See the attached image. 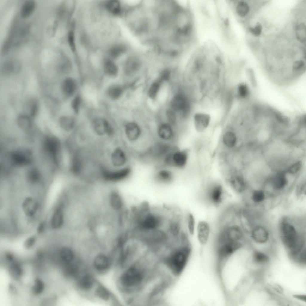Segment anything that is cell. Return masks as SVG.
<instances>
[{
	"mask_svg": "<svg viewBox=\"0 0 306 306\" xmlns=\"http://www.w3.org/2000/svg\"><path fill=\"white\" fill-rule=\"evenodd\" d=\"M281 228L283 243L290 249L291 254H296L301 251L302 243L294 227L289 224L285 223L282 225Z\"/></svg>",
	"mask_w": 306,
	"mask_h": 306,
	"instance_id": "6da1fadb",
	"label": "cell"
},
{
	"mask_svg": "<svg viewBox=\"0 0 306 306\" xmlns=\"http://www.w3.org/2000/svg\"><path fill=\"white\" fill-rule=\"evenodd\" d=\"M99 170L100 177L105 181L110 182H117L126 179L131 171V168L128 166L114 169L102 165Z\"/></svg>",
	"mask_w": 306,
	"mask_h": 306,
	"instance_id": "7a4b0ae2",
	"label": "cell"
},
{
	"mask_svg": "<svg viewBox=\"0 0 306 306\" xmlns=\"http://www.w3.org/2000/svg\"><path fill=\"white\" fill-rule=\"evenodd\" d=\"M191 251L187 246L181 247L174 252L169 261L170 267L176 274H180L185 268Z\"/></svg>",
	"mask_w": 306,
	"mask_h": 306,
	"instance_id": "3957f363",
	"label": "cell"
},
{
	"mask_svg": "<svg viewBox=\"0 0 306 306\" xmlns=\"http://www.w3.org/2000/svg\"><path fill=\"white\" fill-rule=\"evenodd\" d=\"M189 158V152L185 150H177L170 152L164 157L167 165L182 169L186 166Z\"/></svg>",
	"mask_w": 306,
	"mask_h": 306,
	"instance_id": "277c9868",
	"label": "cell"
},
{
	"mask_svg": "<svg viewBox=\"0 0 306 306\" xmlns=\"http://www.w3.org/2000/svg\"><path fill=\"white\" fill-rule=\"evenodd\" d=\"M93 133L100 138H111L115 134L114 130L105 119L98 118L93 121L92 126Z\"/></svg>",
	"mask_w": 306,
	"mask_h": 306,
	"instance_id": "5b68a950",
	"label": "cell"
},
{
	"mask_svg": "<svg viewBox=\"0 0 306 306\" xmlns=\"http://www.w3.org/2000/svg\"><path fill=\"white\" fill-rule=\"evenodd\" d=\"M206 192L207 201L215 206H218L224 199V188L219 183L214 182L210 184L207 187Z\"/></svg>",
	"mask_w": 306,
	"mask_h": 306,
	"instance_id": "8992f818",
	"label": "cell"
},
{
	"mask_svg": "<svg viewBox=\"0 0 306 306\" xmlns=\"http://www.w3.org/2000/svg\"><path fill=\"white\" fill-rule=\"evenodd\" d=\"M109 160L111 167L117 169L124 167L127 161V156L124 150L120 146L114 147L109 154Z\"/></svg>",
	"mask_w": 306,
	"mask_h": 306,
	"instance_id": "52a82bcc",
	"label": "cell"
},
{
	"mask_svg": "<svg viewBox=\"0 0 306 306\" xmlns=\"http://www.w3.org/2000/svg\"><path fill=\"white\" fill-rule=\"evenodd\" d=\"M218 244V258L221 260L227 258L242 246L239 241L226 242Z\"/></svg>",
	"mask_w": 306,
	"mask_h": 306,
	"instance_id": "ba28073f",
	"label": "cell"
},
{
	"mask_svg": "<svg viewBox=\"0 0 306 306\" xmlns=\"http://www.w3.org/2000/svg\"><path fill=\"white\" fill-rule=\"evenodd\" d=\"M142 275L140 271L135 268L128 269L123 274L121 281L125 286L130 287L138 284L142 280Z\"/></svg>",
	"mask_w": 306,
	"mask_h": 306,
	"instance_id": "9c48e42d",
	"label": "cell"
},
{
	"mask_svg": "<svg viewBox=\"0 0 306 306\" xmlns=\"http://www.w3.org/2000/svg\"><path fill=\"white\" fill-rule=\"evenodd\" d=\"M227 181L231 188L237 193L242 192L245 189V183L243 178L232 169L229 172Z\"/></svg>",
	"mask_w": 306,
	"mask_h": 306,
	"instance_id": "30bf717a",
	"label": "cell"
},
{
	"mask_svg": "<svg viewBox=\"0 0 306 306\" xmlns=\"http://www.w3.org/2000/svg\"><path fill=\"white\" fill-rule=\"evenodd\" d=\"M171 105L173 109L176 111H180L185 116L188 114L190 109V105L186 98L183 94H178L173 98Z\"/></svg>",
	"mask_w": 306,
	"mask_h": 306,
	"instance_id": "8fae6325",
	"label": "cell"
},
{
	"mask_svg": "<svg viewBox=\"0 0 306 306\" xmlns=\"http://www.w3.org/2000/svg\"><path fill=\"white\" fill-rule=\"evenodd\" d=\"M124 132L127 139L131 142L137 140L141 133V129L139 125L134 122H129L125 125Z\"/></svg>",
	"mask_w": 306,
	"mask_h": 306,
	"instance_id": "7c38bea8",
	"label": "cell"
},
{
	"mask_svg": "<svg viewBox=\"0 0 306 306\" xmlns=\"http://www.w3.org/2000/svg\"><path fill=\"white\" fill-rule=\"evenodd\" d=\"M170 146L168 144L163 143H157L150 149L149 153L154 158L165 157L170 151Z\"/></svg>",
	"mask_w": 306,
	"mask_h": 306,
	"instance_id": "4fadbf2b",
	"label": "cell"
},
{
	"mask_svg": "<svg viewBox=\"0 0 306 306\" xmlns=\"http://www.w3.org/2000/svg\"><path fill=\"white\" fill-rule=\"evenodd\" d=\"M231 10L241 17L247 15L249 11V7L247 3L244 1L236 2L235 1H227Z\"/></svg>",
	"mask_w": 306,
	"mask_h": 306,
	"instance_id": "5bb4252c",
	"label": "cell"
},
{
	"mask_svg": "<svg viewBox=\"0 0 306 306\" xmlns=\"http://www.w3.org/2000/svg\"><path fill=\"white\" fill-rule=\"evenodd\" d=\"M221 141L225 148L232 150L237 144V138L236 134L232 129L226 130L222 134Z\"/></svg>",
	"mask_w": 306,
	"mask_h": 306,
	"instance_id": "9a60e30c",
	"label": "cell"
},
{
	"mask_svg": "<svg viewBox=\"0 0 306 306\" xmlns=\"http://www.w3.org/2000/svg\"><path fill=\"white\" fill-rule=\"evenodd\" d=\"M210 118L208 115L198 113L194 116V124L196 131L199 133L204 132L209 124Z\"/></svg>",
	"mask_w": 306,
	"mask_h": 306,
	"instance_id": "2e32d148",
	"label": "cell"
},
{
	"mask_svg": "<svg viewBox=\"0 0 306 306\" xmlns=\"http://www.w3.org/2000/svg\"><path fill=\"white\" fill-rule=\"evenodd\" d=\"M197 229L199 241L202 244H205L208 240L210 234V229L209 224L206 221H200L198 223Z\"/></svg>",
	"mask_w": 306,
	"mask_h": 306,
	"instance_id": "e0dca14e",
	"label": "cell"
},
{
	"mask_svg": "<svg viewBox=\"0 0 306 306\" xmlns=\"http://www.w3.org/2000/svg\"><path fill=\"white\" fill-rule=\"evenodd\" d=\"M137 56L133 55L126 61L125 71L126 74L128 75L134 74L141 67V61L140 58Z\"/></svg>",
	"mask_w": 306,
	"mask_h": 306,
	"instance_id": "ac0fdd59",
	"label": "cell"
},
{
	"mask_svg": "<svg viewBox=\"0 0 306 306\" xmlns=\"http://www.w3.org/2000/svg\"><path fill=\"white\" fill-rule=\"evenodd\" d=\"M157 134L159 138L164 141H169L173 138L174 133L170 124L163 123L158 127Z\"/></svg>",
	"mask_w": 306,
	"mask_h": 306,
	"instance_id": "d6986e66",
	"label": "cell"
},
{
	"mask_svg": "<svg viewBox=\"0 0 306 306\" xmlns=\"http://www.w3.org/2000/svg\"><path fill=\"white\" fill-rule=\"evenodd\" d=\"M22 206L25 214L28 216L31 217L37 211L38 205L32 198L28 197L25 200Z\"/></svg>",
	"mask_w": 306,
	"mask_h": 306,
	"instance_id": "ffe728a7",
	"label": "cell"
},
{
	"mask_svg": "<svg viewBox=\"0 0 306 306\" xmlns=\"http://www.w3.org/2000/svg\"><path fill=\"white\" fill-rule=\"evenodd\" d=\"M252 237L256 242L263 243L267 241L268 238V233L264 228L261 226L255 227L253 231Z\"/></svg>",
	"mask_w": 306,
	"mask_h": 306,
	"instance_id": "44dd1931",
	"label": "cell"
},
{
	"mask_svg": "<svg viewBox=\"0 0 306 306\" xmlns=\"http://www.w3.org/2000/svg\"><path fill=\"white\" fill-rule=\"evenodd\" d=\"M62 88L65 95L67 96H71L74 93L76 90V82L72 78H66L62 82Z\"/></svg>",
	"mask_w": 306,
	"mask_h": 306,
	"instance_id": "7402d4cb",
	"label": "cell"
},
{
	"mask_svg": "<svg viewBox=\"0 0 306 306\" xmlns=\"http://www.w3.org/2000/svg\"><path fill=\"white\" fill-rule=\"evenodd\" d=\"M19 68V64L16 61L8 59L3 64L1 70L3 74L9 75L14 72H16Z\"/></svg>",
	"mask_w": 306,
	"mask_h": 306,
	"instance_id": "603a6c76",
	"label": "cell"
},
{
	"mask_svg": "<svg viewBox=\"0 0 306 306\" xmlns=\"http://www.w3.org/2000/svg\"><path fill=\"white\" fill-rule=\"evenodd\" d=\"M64 216L62 208H58L53 212L51 220V226L53 229L60 228L63 224Z\"/></svg>",
	"mask_w": 306,
	"mask_h": 306,
	"instance_id": "cb8c5ba5",
	"label": "cell"
},
{
	"mask_svg": "<svg viewBox=\"0 0 306 306\" xmlns=\"http://www.w3.org/2000/svg\"><path fill=\"white\" fill-rule=\"evenodd\" d=\"M36 3L34 1L28 0L22 4L20 10V14L23 18L30 16L34 11L36 7Z\"/></svg>",
	"mask_w": 306,
	"mask_h": 306,
	"instance_id": "d4e9b609",
	"label": "cell"
},
{
	"mask_svg": "<svg viewBox=\"0 0 306 306\" xmlns=\"http://www.w3.org/2000/svg\"><path fill=\"white\" fill-rule=\"evenodd\" d=\"M109 264V261L108 258L104 255H99L94 259V267L98 270H105L108 267Z\"/></svg>",
	"mask_w": 306,
	"mask_h": 306,
	"instance_id": "484cf974",
	"label": "cell"
},
{
	"mask_svg": "<svg viewBox=\"0 0 306 306\" xmlns=\"http://www.w3.org/2000/svg\"><path fill=\"white\" fill-rule=\"evenodd\" d=\"M59 123L61 127L67 131H72L75 127V120L71 117L65 116L61 117L59 119Z\"/></svg>",
	"mask_w": 306,
	"mask_h": 306,
	"instance_id": "4316f807",
	"label": "cell"
},
{
	"mask_svg": "<svg viewBox=\"0 0 306 306\" xmlns=\"http://www.w3.org/2000/svg\"><path fill=\"white\" fill-rule=\"evenodd\" d=\"M156 178L160 182L168 183L172 181L173 175L172 173L169 170L163 169L157 172L156 175Z\"/></svg>",
	"mask_w": 306,
	"mask_h": 306,
	"instance_id": "83f0119b",
	"label": "cell"
},
{
	"mask_svg": "<svg viewBox=\"0 0 306 306\" xmlns=\"http://www.w3.org/2000/svg\"><path fill=\"white\" fill-rule=\"evenodd\" d=\"M56 69L60 73L66 74L71 71V65L70 61L66 58H61L57 62L56 66Z\"/></svg>",
	"mask_w": 306,
	"mask_h": 306,
	"instance_id": "f1b7e54d",
	"label": "cell"
},
{
	"mask_svg": "<svg viewBox=\"0 0 306 306\" xmlns=\"http://www.w3.org/2000/svg\"><path fill=\"white\" fill-rule=\"evenodd\" d=\"M26 104V108L29 115L31 117L35 116L39 108L38 100L35 98H30L28 100Z\"/></svg>",
	"mask_w": 306,
	"mask_h": 306,
	"instance_id": "f546056e",
	"label": "cell"
},
{
	"mask_svg": "<svg viewBox=\"0 0 306 306\" xmlns=\"http://www.w3.org/2000/svg\"><path fill=\"white\" fill-rule=\"evenodd\" d=\"M274 187L277 189H280L284 187L287 184V180L285 173L280 172L274 178L272 181Z\"/></svg>",
	"mask_w": 306,
	"mask_h": 306,
	"instance_id": "4dcf8cb0",
	"label": "cell"
},
{
	"mask_svg": "<svg viewBox=\"0 0 306 306\" xmlns=\"http://www.w3.org/2000/svg\"><path fill=\"white\" fill-rule=\"evenodd\" d=\"M9 273L11 277L15 280H19L23 274V270L20 265L16 263H12L9 268Z\"/></svg>",
	"mask_w": 306,
	"mask_h": 306,
	"instance_id": "1f68e13d",
	"label": "cell"
},
{
	"mask_svg": "<svg viewBox=\"0 0 306 306\" xmlns=\"http://www.w3.org/2000/svg\"><path fill=\"white\" fill-rule=\"evenodd\" d=\"M104 69L106 74L111 76H115L118 72V69L116 64L112 61L106 60L104 65Z\"/></svg>",
	"mask_w": 306,
	"mask_h": 306,
	"instance_id": "d6a6232c",
	"label": "cell"
},
{
	"mask_svg": "<svg viewBox=\"0 0 306 306\" xmlns=\"http://www.w3.org/2000/svg\"><path fill=\"white\" fill-rule=\"evenodd\" d=\"M94 283L93 278L89 275H86L82 277L79 282L80 288L84 290H88L93 286Z\"/></svg>",
	"mask_w": 306,
	"mask_h": 306,
	"instance_id": "836d02e7",
	"label": "cell"
},
{
	"mask_svg": "<svg viewBox=\"0 0 306 306\" xmlns=\"http://www.w3.org/2000/svg\"><path fill=\"white\" fill-rule=\"evenodd\" d=\"M60 255L62 260L66 264L70 263L74 258L73 251L70 248L66 247L61 250Z\"/></svg>",
	"mask_w": 306,
	"mask_h": 306,
	"instance_id": "e575fe53",
	"label": "cell"
},
{
	"mask_svg": "<svg viewBox=\"0 0 306 306\" xmlns=\"http://www.w3.org/2000/svg\"><path fill=\"white\" fill-rule=\"evenodd\" d=\"M106 7L108 11L114 15H118L121 12L120 4L117 0H113L108 1L106 3Z\"/></svg>",
	"mask_w": 306,
	"mask_h": 306,
	"instance_id": "d590c367",
	"label": "cell"
},
{
	"mask_svg": "<svg viewBox=\"0 0 306 306\" xmlns=\"http://www.w3.org/2000/svg\"><path fill=\"white\" fill-rule=\"evenodd\" d=\"M108 93L111 98L116 100L121 96L123 93V89L119 86L113 85L108 88Z\"/></svg>",
	"mask_w": 306,
	"mask_h": 306,
	"instance_id": "8d00e7d4",
	"label": "cell"
},
{
	"mask_svg": "<svg viewBox=\"0 0 306 306\" xmlns=\"http://www.w3.org/2000/svg\"><path fill=\"white\" fill-rule=\"evenodd\" d=\"M17 122L20 127L25 129L29 128L31 126L30 119L27 114L20 115L18 117Z\"/></svg>",
	"mask_w": 306,
	"mask_h": 306,
	"instance_id": "74e56055",
	"label": "cell"
},
{
	"mask_svg": "<svg viewBox=\"0 0 306 306\" xmlns=\"http://www.w3.org/2000/svg\"><path fill=\"white\" fill-rule=\"evenodd\" d=\"M296 33V37L298 40L302 42L305 41L306 26L304 24L300 23L297 26Z\"/></svg>",
	"mask_w": 306,
	"mask_h": 306,
	"instance_id": "f35d334b",
	"label": "cell"
},
{
	"mask_svg": "<svg viewBox=\"0 0 306 306\" xmlns=\"http://www.w3.org/2000/svg\"><path fill=\"white\" fill-rule=\"evenodd\" d=\"M44 288V285L42 281L39 279H36L31 288L33 293L36 295H39L42 293Z\"/></svg>",
	"mask_w": 306,
	"mask_h": 306,
	"instance_id": "ab89813d",
	"label": "cell"
},
{
	"mask_svg": "<svg viewBox=\"0 0 306 306\" xmlns=\"http://www.w3.org/2000/svg\"><path fill=\"white\" fill-rule=\"evenodd\" d=\"M187 227L188 232L191 235H193L195 232V220L193 215L189 213L187 216Z\"/></svg>",
	"mask_w": 306,
	"mask_h": 306,
	"instance_id": "60d3db41",
	"label": "cell"
},
{
	"mask_svg": "<svg viewBox=\"0 0 306 306\" xmlns=\"http://www.w3.org/2000/svg\"><path fill=\"white\" fill-rule=\"evenodd\" d=\"M253 259L255 262L258 263H263L267 262L269 258L264 254L260 252L256 251L253 255Z\"/></svg>",
	"mask_w": 306,
	"mask_h": 306,
	"instance_id": "b9f144b4",
	"label": "cell"
},
{
	"mask_svg": "<svg viewBox=\"0 0 306 306\" xmlns=\"http://www.w3.org/2000/svg\"><path fill=\"white\" fill-rule=\"evenodd\" d=\"M160 83L158 81L153 83L151 85L148 91L149 97L153 99L155 98L160 88Z\"/></svg>",
	"mask_w": 306,
	"mask_h": 306,
	"instance_id": "7bdbcfd3",
	"label": "cell"
},
{
	"mask_svg": "<svg viewBox=\"0 0 306 306\" xmlns=\"http://www.w3.org/2000/svg\"><path fill=\"white\" fill-rule=\"evenodd\" d=\"M96 293L99 298L104 300L107 301L109 298L108 292L105 288L102 286H100L97 289Z\"/></svg>",
	"mask_w": 306,
	"mask_h": 306,
	"instance_id": "ee69618b",
	"label": "cell"
},
{
	"mask_svg": "<svg viewBox=\"0 0 306 306\" xmlns=\"http://www.w3.org/2000/svg\"><path fill=\"white\" fill-rule=\"evenodd\" d=\"M125 51V48L124 46L121 45H116L111 50L110 55L113 57L116 58L120 55Z\"/></svg>",
	"mask_w": 306,
	"mask_h": 306,
	"instance_id": "f6af8a7d",
	"label": "cell"
},
{
	"mask_svg": "<svg viewBox=\"0 0 306 306\" xmlns=\"http://www.w3.org/2000/svg\"><path fill=\"white\" fill-rule=\"evenodd\" d=\"M238 92L240 96L242 98H245L248 96L249 94L248 88L247 86L244 84H241L238 87Z\"/></svg>",
	"mask_w": 306,
	"mask_h": 306,
	"instance_id": "bcb514c9",
	"label": "cell"
},
{
	"mask_svg": "<svg viewBox=\"0 0 306 306\" xmlns=\"http://www.w3.org/2000/svg\"><path fill=\"white\" fill-rule=\"evenodd\" d=\"M264 198V195L261 191H255L253 193L252 196L253 200L255 202H260L262 201Z\"/></svg>",
	"mask_w": 306,
	"mask_h": 306,
	"instance_id": "7dc6e473",
	"label": "cell"
},
{
	"mask_svg": "<svg viewBox=\"0 0 306 306\" xmlns=\"http://www.w3.org/2000/svg\"><path fill=\"white\" fill-rule=\"evenodd\" d=\"M80 103L81 99L79 96H76L72 101L71 107L76 113H78L79 110Z\"/></svg>",
	"mask_w": 306,
	"mask_h": 306,
	"instance_id": "c3c4849f",
	"label": "cell"
},
{
	"mask_svg": "<svg viewBox=\"0 0 306 306\" xmlns=\"http://www.w3.org/2000/svg\"><path fill=\"white\" fill-rule=\"evenodd\" d=\"M262 29V27L261 24L259 22H257L255 26L253 27H250L249 28L250 32L253 35L258 36L261 34Z\"/></svg>",
	"mask_w": 306,
	"mask_h": 306,
	"instance_id": "681fc988",
	"label": "cell"
},
{
	"mask_svg": "<svg viewBox=\"0 0 306 306\" xmlns=\"http://www.w3.org/2000/svg\"><path fill=\"white\" fill-rule=\"evenodd\" d=\"M68 39L70 48L73 51H74L75 50L76 47L74 34L72 31H71L69 32L68 35Z\"/></svg>",
	"mask_w": 306,
	"mask_h": 306,
	"instance_id": "f907efd6",
	"label": "cell"
},
{
	"mask_svg": "<svg viewBox=\"0 0 306 306\" xmlns=\"http://www.w3.org/2000/svg\"><path fill=\"white\" fill-rule=\"evenodd\" d=\"M166 116L170 124L175 125L176 122V115L174 112L170 110H168L166 112Z\"/></svg>",
	"mask_w": 306,
	"mask_h": 306,
	"instance_id": "816d5d0a",
	"label": "cell"
},
{
	"mask_svg": "<svg viewBox=\"0 0 306 306\" xmlns=\"http://www.w3.org/2000/svg\"><path fill=\"white\" fill-rule=\"evenodd\" d=\"M302 165L301 161L296 162L291 165L289 168L288 172L291 174H295L301 168Z\"/></svg>",
	"mask_w": 306,
	"mask_h": 306,
	"instance_id": "f5cc1de1",
	"label": "cell"
},
{
	"mask_svg": "<svg viewBox=\"0 0 306 306\" xmlns=\"http://www.w3.org/2000/svg\"><path fill=\"white\" fill-rule=\"evenodd\" d=\"M170 72L168 70H165L161 72L158 80L160 84L162 82L168 80L170 76Z\"/></svg>",
	"mask_w": 306,
	"mask_h": 306,
	"instance_id": "db71d44e",
	"label": "cell"
},
{
	"mask_svg": "<svg viewBox=\"0 0 306 306\" xmlns=\"http://www.w3.org/2000/svg\"><path fill=\"white\" fill-rule=\"evenodd\" d=\"M35 237L32 236L27 238L25 242L24 246L25 248L29 249L33 246L36 241Z\"/></svg>",
	"mask_w": 306,
	"mask_h": 306,
	"instance_id": "11a10c76",
	"label": "cell"
},
{
	"mask_svg": "<svg viewBox=\"0 0 306 306\" xmlns=\"http://www.w3.org/2000/svg\"><path fill=\"white\" fill-rule=\"evenodd\" d=\"M299 260L300 262L302 263H306V250H303L301 252L300 255Z\"/></svg>",
	"mask_w": 306,
	"mask_h": 306,
	"instance_id": "9f6ffc18",
	"label": "cell"
},
{
	"mask_svg": "<svg viewBox=\"0 0 306 306\" xmlns=\"http://www.w3.org/2000/svg\"><path fill=\"white\" fill-rule=\"evenodd\" d=\"M5 256L7 260L10 262H12L14 260V257L12 254L10 253H7L5 254Z\"/></svg>",
	"mask_w": 306,
	"mask_h": 306,
	"instance_id": "6f0895ef",
	"label": "cell"
},
{
	"mask_svg": "<svg viewBox=\"0 0 306 306\" xmlns=\"http://www.w3.org/2000/svg\"><path fill=\"white\" fill-rule=\"evenodd\" d=\"M9 290L12 293H16V292L15 287L12 284H10L9 287Z\"/></svg>",
	"mask_w": 306,
	"mask_h": 306,
	"instance_id": "680465c9",
	"label": "cell"
},
{
	"mask_svg": "<svg viewBox=\"0 0 306 306\" xmlns=\"http://www.w3.org/2000/svg\"><path fill=\"white\" fill-rule=\"evenodd\" d=\"M45 227V224L43 222L41 223L38 226L37 231L39 233L42 232L43 230Z\"/></svg>",
	"mask_w": 306,
	"mask_h": 306,
	"instance_id": "91938a15",
	"label": "cell"
},
{
	"mask_svg": "<svg viewBox=\"0 0 306 306\" xmlns=\"http://www.w3.org/2000/svg\"><path fill=\"white\" fill-rule=\"evenodd\" d=\"M294 297L303 301H306V296L304 295H296L294 296Z\"/></svg>",
	"mask_w": 306,
	"mask_h": 306,
	"instance_id": "94428289",
	"label": "cell"
}]
</instances>
